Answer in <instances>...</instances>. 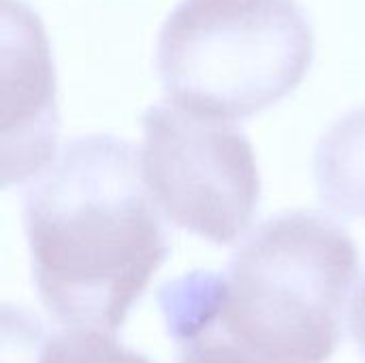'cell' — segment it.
<instances>
[{"mask_svg":"<svg viewBox=\"0 0 365 363\" xmlns=\"http://www.w3.org/2000/svg\"><path fill=\"white\" fill-rule=\"evenodd\" d=\"M141 171L158 210L178 227L229 246L252 225L261 175L248 137L229 120L173 103L143 113Z\"/></svg>","mask_w":365,"mask_h":363,"instance_id":"277c9868","label":"cell"},{"mask_svg":"<svg viewBox=\"0 0 365 363\" xmlns=\"http://www.w3.org/2000/svg\"><path fill=\"white\" fill-rule=\"evenodd\" d=\"M312 60L314 32L295 0H182L156 49L169 103L229 122L289 96Z\"/></svg>","mask_w":365,"mask_h":363,"instance_id":"3957f363","label":"cell"},{"mask_svg":"<svg viewBox=\"0 0 365 363\" xmlns=\"http://www.w3.org/2000/svg\"><path fill=\"white\" fill-rule=\"evenodd\" d=\"M359 252L327 214L265 220L235 252L220 285L229 338L269 363H325L342 338Z\"/></svg>","mask_w":365,"mask_h":363,"instance_id":"7a4b0ae2","label":"cell"},{"mask_svg":"<svg viewBox=\"0 0 365 363\" xmlns=\"http://www.w3.org/2000/svg\"><path fill=\"white\" fill-rule=\"evenodd\" d=\"M24 229L45 310L64 327L118 332L169 255L137 150L71 141L26 193Z\"/></svg>","mask_w":365,"mask_h":363,"instance_id":"6da1fadb","label":"cell"},{"mask_svg":"<svg viewBox=\"0 0 365 363\" xmlns=\"http://www.w3.org/2000/svg\"><path fill=\"white\" fill-rule=\"evenodd\" d=\"M178 363H269L235 342L205 338L190 344Z\"/></svg>","mask_w":365,"mask_h":363,"instance_id":"ba28073f","label":"cell"},{"mask_svg":"<svg viewBox=\"0 0 365 363\" xmlns=\"http://www.w3.org/2000/svg\"><path fill=\"white\" fill-rule=\"evenodd\" d=\"M34 363H152L118 342L113 332L64 327L34 338Z\"/></svg>","mask_w":365,"mask_h":363,"instance_id":"52a82bcc","label":"cell"},{"mask_svg":"<svg viewBox=\"0 0 365 363\" xmlns=\"http://www.w3.org/2000/svg\"><path fill=\"white\" fill-rule=\"evenodd\" d=\"M4 71L15 75V113L4 118V188L38 175L56 158L58 113L49 45L38 17L21 0H4Z\"/></svg>","mask_w":365,"mask_h":363,"instance_id":"5b68a950","label":"cell"},{"mask_svg":"<svg viewBox=\"0 0 365 363\" xmlns=\"http://www.w3.org/2000/svg\"><path fill=\"white\" fill-rule=\"evenodd\" d=\"M351 332L357 340V344L364 349L365 353V282L357 291L351 308Z\"/></svg>","mask_w":365,"mask_h":363,"instance_id":"9c48e42d","label":"cell"},{"mask_svg":"<svg viewBox=\"0 0 365 363\" xmlns=\"http://www.w3.org/2000/svg\"><path fill=\"white\" fill-rule=\"evenodd\" d=\"M314 178L321 201L331 212L365 216V107L336 122L321 139Z\"/></svg>","mask_w":365,"mask_h":363,"instance_id":"8992f818","label":"cell"}]
</instances>
